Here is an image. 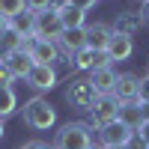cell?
Returning <instances> with one entry per match:
<instances>
[{
    "instance_id": "obj_5",
    "label": "cell",
    "mask_w": 149,
    "mask_h": 149,
    "mask_svg": "<svg viewBox=\"0 0 149 149\" xmlns=\"http://www.w3.org/2000/svg\"><path fill=\"white\" fill-rule=\"evenodd\" d=\"M131 128H125L119 119H113V122H107V125H102L98 128V143H102V149H116V146H128V140H131Z\"/></svg>"
},
{
    "instance_id": "obj_23",
    "label": "cell",
    "mask_w": 149,
    "mask_h": 149,
    "mask_svg": "<svg viewBox=\"0 0 149 149\" xmlns=\"http://www.w3.org/2000/svg\"><path fill=\"white\" fill-rule=\"evenodd\" d=\"M137 104H149V78H140V86H137Z\"/></svg>"
},
{
    "instance_id": "obj_34",
    "label": "cell",
    "mask_w": 149,
    "mask_h": 149,
    "mask_svg": "<svg viewBox=\"0 0 149 149\" xmlns=\"http://www.w3.org/2000/svg\"><path fill=\"white\" fill-rule=\"evenodd\" d=\"M90 149H102V146H90Z\"/></svg>"
},
{
    "instance_id": "obj_4",
    "label": "cell",
    "mask_w": 149,
    "mask_h": 149,
    "mask_svg": "<svg viewBox=\"0 0 149 149\" xmlns=\"http://www.w3.org/2000/svg\"><path fill=\"white\" fill-rule=\"evenodd\" d=\"M66 98H69L74 107L90 110V107H93V102H95V90H93L90 78H72V81H69V86H66Z\"/></svg>"
},
{
    "instance_id": "obj_15",
    "label": "cell",
    "mask_w": 149,
    "mask_h": 149,
    "mask_svg": "<svg viewBox=\"0 0 149 149\" xmlns=\"http://www.w3.org/2000/svg\"><path fill=\"white\" fill-rule=\"evenodd\" d=\"M57 12H60V21H63V27L66 30H74V27H84V18H86V12H81V9H74L69 0H60V3L54 6Z\"/></svg>"
},
{
    "instance_id": "obj_35",
    "label": "cell",
    "mask_w": 149,
    "mask_h": 149,
    "mask_svg": "<svg viewBox=\"0 0 149 149\" xmlns=\"http://www.w3.org/2000/svg\"><path fill=\"white\" fill-rule=\"evenodd\" d=\"M146 78H149V69H146Z\"/></svg>"
},
{
    "instance_id": "obj_14",
    "label": "cell",
    "mask_w": 149,
    "mask_h": 149,
    "mask_svg": "<svg viewBox=\"0 0 149 149\" xmlns=\"http://www.w3.org/2000/svg\"><path fill=\"white\" fill-rule=\"evenodd\" d=\"M110 36H113V27H107V24H90V27H86V48L104 51Z\"/></svg>"
},
{
    "instance_id": "obj_19",
    "label": "cell",
    "mask_w": 149,
    "mask_h": 149,
    "mask_svg": "<svg viewBox=\"0 0 149 149\" xmlns=\"http://www.w3.org/2000/svg\"><path fill=\"white\" fill-rule=\"evenodd\" d=\"M15 51H21V36L12 30V27H6L3 33H0V57H9V54H15Z\"/></svg>"
},
{
    "instance_id": "obj_21",
    "label": "cell",
    "mask_w": 149,
    "mask_h": 149,
    "mask_svg": "<svg viewBox=\"0 0 149 149\" xmlns=\"http://www.w3.org/2000/svg\"><path fill=\"white\" fill-rule=\"evenodd\" d=\"M18 12H24V0H0V15H3L6 21L15 18Z\"/></svg>"
},
{
    "instance_id": "obj_37",
    "label": "cell",
    "mask_w": 149,
    "mask_h": 149,
    "mask_svg": "<svg viewBox=\"0 0 149 149\" xmlns=\"http://www.w3.org/2000/svg\"><path fill=\"white\" fill-rule=\"evenodd\" d=\"M140 3H143V0H140Z\"/></svg>"
},
{
    "instance_id": "obj_24",
    "label": "cell",
    "mask_w": 149,
    "mask_h": 149,
    "mask_svg": "<svg viewBox=\"0 0 149 149\" xmlns=\"http://www.w3.org/2000/svg\"><path fill=\"white\" fill-rule=\"evenodd\" d=\"M134 134H137V137H140V140L149 146V119H143V122H140V128L134 131Z\"/></svg>"
},
{
    "instance_id": "obj_2",
    "label": "cell",
    "mask_w": 149,
    "mask_h": 149,
    "mask_svg": "<svg viewBox=\"0 0 149 149\" xmlns=\"http://www.w3.org/2000/svg\"><path fill=\"white\" fill-rule=\"evenodd\" d=\"M24 122H27L30 128L36 131H45V128H51L54 122H57V110L45 102V98H30L27 104H24Z\"/></svg>"
},
{
    "instance_id": "obj_36",
    "label": "cell",
    "mask_w": 149,
    "mask_h": 149,
    "mask_svg": "<svg viewBox=\"0 0 149 149\" xmlns=\"http://www.w3.org/2000/svg\"><path fill=\"white\" fill-rule=\"evenodd\" d=\"M0 63H3V57H0Z\"/></svg>"
},
{
    "instance_id": "obj_29",
    "label": "cell",
    "mask_w": 149,
    "mask_h": 149,
    "mask_svg": "<svg viewBox=\"0 0 149 149\" xmlns=\"http://www.w3.org/2000/svg\"><path fill=\"white\" fill-rule=\"evenodd\" d=\"M140 18L149 24V0H143V9H140Z\"/></svg>"
},
{
    "instance_id": "obj_18",
    "label": "cell",
    "mask_w": 149,
    "mask_h": 149,
    "mask_svg": "<svg viewBox=\"0 0 149 149\" xmlns=\"http://www.w3.org/2000/svg\"><path fill=\"white\" fill-rule=\"evenodd\" d=\"M9 27L15 30L18 36H33V27H36V12H30V9L18 12L15 18H9Z\"/></svg>"
},
{
    "instance_id": "obj_22",
    "label": "cell",
    "mask_w": 149,
    "mask_h": 149,
    "mask_svg": "<svg viewBox=\"0 0 149 149\" xmlns=\"http://www.w3.org/2000/svg\"><path fill=\"white\" fill-rule=\"evenodd\" d=\"M54 0H24V9H30V12H45V9H51Z\"/></svg>"
},
{
    "instance_id": "obj_16",
    "label": "cell",
    "mask_w": 149,
    "mask_h": 149,
    "mask_svg": "<svg viewBox=\"0 0 149 149\" xmlns=\"http://www.w3.org/2000/svg\"><path fill=\"white\" fill-rule=\"evenodd\" d=\"M116 119H119V122H122L125 128L137 131V128H140V122H143L140 104H137V102H125V104H119V113H116Z\"/></svg>"
},
{
    "instance_id": "obj_25",
    "label": "cell",
    "mask_w": 149,
    "mask_h": 149,
    "mask_svg": "<svg viewBox=\"0 0 149 149\" xmlns=\"http://www.w3.org/2000/svg\"><path fill=\"white\" fill-rule=\"evenodd\" d=\"M69 3H72L74 9H81V12H90V9L95 6V0H69Z\"/></svg>"
},
{
    "instance_id": "obj_10",
    "label": "cell",
    "mask_w": 149,
    "mask_h": 149,
    "mask_svg": "<svg viewBox=\"0 0 149 149\" xmlns=\"http://www.w3.org/2000/svg\"><path fill=\"white\" fill-rule=\"evenodd\" d=\"M60 51L63 54H78L81 48H86V27H74V30H63V36L57 39Z\"/></svg>"
},
{
    "instance_id": "obj_20",
    "label": "cell",
    "mask_w": 149,
    "mask_h": 149,
    "mask_svg": "<svg viewBox=\"0 0 149 149\" xmlns=\"http://www.w3.org/2000/svg\"><path fill=\"white\" fill-rule=\"evenodd\" d=\"M15 107H18L15 90H12V86H0V119H6L9 113H15Z\"/></svg>"
},
{
    "instance_id": "obj_12",
    "label": "cell",
    "mask_w": 149,
    "mask_h": 149,
    "mask_svg": "<svg viewBox=\"0 0 149 149\" xmlns=\"http://www.w3.org/2000/svg\"><path fill=\"white\" fill-rule=\"evenodd\" d=\"M30 57H33L36 66H54L57 60H60V45H57V42H42V39H39V42L33 45Z\"/></svg>"
},
{
    "instance_id": "obj_1",
    "label": "cell",
    "mask_w": 149,
    "mask_h": 149,
    "mask_svg": "<svg viewBox=\"0 0 149 149\" xmlns=\"http://www.w3.org/2000/svg\"><path fill=\"white\" fill-rule=\"evenodd\" d=\"M90 146H93V125L86 122H66L54 140V149H90Z\"/></svg>"
},
{
    "instance_id": "obj_8",
    "label": "cell",
    "mask_w": 149,
    "mask_h": 149,
    "mask_svg": "<svg viewBox=\"0 0 149 149\" xmlns=\"http://www.w3.org/2000/svg\"><path fill=\"white\" fill-rule=\"evenodd\" d=\"M27 84L33 86V90H39V93L54 90V86H57V72H54V66H33L30 74H27Z\"/></svg>"
},
{
    "instance_id": "obj_3",
    "label": "cell",
    "mask_w": 149,
    "mask_h": 149,
    "mask_svg": "<svg viewBox=\"0 0 149 149\" xmlns=\"http://www.w3.org/2000/svg\"><path fill=\"white\" fill-rule=\"evenodd\" d=\"M63 21H60V12L51 6L45 12H36V27H33V36L42 42H57L60 36H63Z\"/></svg>"
},
{
    "instance_id": "obj_31",
    "label": "cell",
    "mask_w": 149,
    "mask_h": 149,
    "mask_svg": "<svg viewBox=\"0 0 149 149\" xmlns=\"http://www.w3.org/2000/svg\"><path fill=\"white\" fill-rule=\"evenodd\" d=\"M6 27H9V21H6V18H3V15H0V33H3V30H6Z\"/></svg>"
},
{
    "instance_id": "obj_27",
    "label": "cell",
    "mask_w": 149,
    "mask_h": 149,
    "mask_svg": "<svg viewBox=\"0 0 149 149\" xmlns=\"http://www.w3.org/2000/svg\"><path fill=\"white\" fill-rule=\"evenodd\" d=\"M128 149H149L140 137H137V134H131V140H128Z\"/></svg>"
},
{
    "instance_id": "obj_7",
    "label": "cell",
    "mask_w": 149,
    "mask_h": 149,
    "mask_svg": "<svg viewBox=\"0 0 149 149\" xmlns=\"http://www.w3.org/2000/svg\"><path fill=\"white\" fill-rule=\"evenodd\" d=\"M137 86H140V78L137 74H116V84H113V95L119 104L125 102H137Z\"/></svg>"
},
{
    "instance_id": "obj_11",
    "label": "cell",
    "mask_w": 149,
    "mask_h": 149,
    "mask_svg": "<svg viewBox=\"0 0 149 149\" xmlns=\"http://www.w3.org/2000/svg\"><path fill=\"white\" fill-rule=\"evenodd\" d=\"M131 51H134L131 36H122V33H113V36H110V42H107V48H104V54H107L110 63H113V60H128Z\"/></svg>"
},
{
    "instance_id": "obj_33",
    "label": "cell",
    "mask_w": 149,
    "mask_h": 149,
    "mask_svg": "<svg viewBox=\"0 0 149 149\" xmlns=\"http://www.w3.org/2000/svg\"><path fill=\"white\" fill-rule=\"evenodd\" d=\"M116 149H128V146H116Z\"/></svg>"
},
{
    "instance_id": "obj_9",
    "label": "cell",
    "mask_w": 149,
    "mask_h": 149,
    "mask_svg": "<svg viewBox=\"0 0 149 149\" xmlns=\"http://www.w3.org/2000/svg\"><path fill=\"white\" fill-rule=\"evenodd\" d=\"M90 84H93L95 95H110V93H113V84H116V72L110 69V66L93 69L90 72Z\"/></svg>"
},
{
    "instance_id": "obj_28",
    "label": "cell",
    "mask_w": 149,
    "mask_h": 149,
    "mask_svg": "<svg viewBox=\"0 0 149 149\" xmlns=\"http://www.w3.org/2000/svg\"><path fill=\"white\" fill-rule=\"evenodd\" d=\"M24 149H51V146L42 143V140H30V143H24Z\"/></svg>"
},
{
    "instance_id": "obj_17",
    "label": "cell",
    "mask_w": 149,
    "mask_h": 149,
    "mask_svg": "<svg viewBox=\"0 0 149 149\" xmlns=\"http://www.w3.org/2000/svg\"><path fill=\"white\" fill-rule=\"evenodd\" d=\"M143 24L140 12H119V18L113 24V33H122V36H134V30H137Z\"/></svg>"
},
{
    "instance_id": "obj_32",
    "label": "cell",
    "mask_w": 149,
    "mask_h": 149,
    "mask_svg": "<svg viewBox=\"0 0 149 149\" xmlns=\"http://www.w3.org/2000/svg\"><path fill=\"white\" fill-rule=\"evenodd\" d=\"M0 137H3V119H0Z\"/></svg>"
},
{
    "instance_id": "obj_30",
    "label": "cell",
    "mask_w": 149,
    "mask_h": 149,
    "mask_svg": "<svg viewBox=\"0 0 149 149\" xmlns=\"http://www.w3.org/2000/svg\"><path fill=\"white\" fill-rule=\"evenodd\" d=\"M140 113H143V119H149V104H140Z\"/></svg>"
},
{
    "instance_id": "obj_13",
    "label": "cell",
    "mask_w": 149,
    "mask_h": 149,
    "mask_svg": "<svg viewBox=\"0 0 149 149\" xmlns=\"http://www.w3.org/2000/svg\"><path fill=\"white\" fill-rule=\"evenodd\" d=\"M3 66L9 69V74H12V78H27V74H30V69H33L36 63H33V57H30V54L15 51V54L3 57Z\"/></svg>"
},
{
    "instance_id": "obj_26",
    "label": "cell",
    "mask_w": 149,
    "mask_h": 149,
    "mask_svg": "<svg viewBox=\"0 0 149 149\" xmlns=\"http://www.w3.org/2000/svg\"><path fill=\"white\" fill-rule=\"evenodd\" d=\"M12 81H15V78H12V74H9V69H6L3 63H0V86H9Z\"/></svg>"
},
{
    "instance_id": "obj_6",
    "label": "cell",
    "mask_w": 149,
    "mask_h": 149,
    "mask_svg": "<svg viewBox=\"0 0 149 149\" xmlns=\"http://www.w3.org/2000/svg\"><path fill=\"white\" fill-rule=\"evenodd\" d=\"M119 113V102L113 95H95V102L90 107V116H93V125H107V122H113Z\"/></svg>"
}]
</instances>
